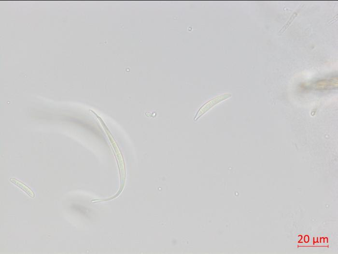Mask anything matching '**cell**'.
Here are the masks:
<instances>
[{"label":"cell","instance_id":"cell-2","mask_svg":"<svg viewBox=\"0 0 338 254\" xmlns=\"http://www.w3.org/2000/svg\"><path fill=\"white\" fill-rule=\"evenodd\" d=\"M297 13H296V12H295V13H294L292 15L291 17H290V19H289V21H288L287 22V23H286L285 25H284V26L283 27V28H282V29H281V30L280 31V32L282 33H283V31H285V30H286V29H287V28H288V27H289V26L290 25V24H291V23L293 21H294V19H295V18H296V17H297Z\"/></svg>","mask_w":338,"mask_h":254},{"label":"cell","instance_id":"cell-1","mask_svg":"<svg viewBox=\"0 0 338 254\" xmlns=\"http://www.w3.org/2000/svg\"><path fill=\"white\" fill-rule=\"evenodd\" d=\"M11 181H12V183H13L14 184L17 185V186L20 187L21 189H22V190H23L24 192H25L26 193L28 194L29 196H30L31 198H34V194L33 193V192L30 188H28V187L26 186H25V184L15 179H11Z\"/></svg>","mask_w":338,"mask_h":254}]
</instances>
